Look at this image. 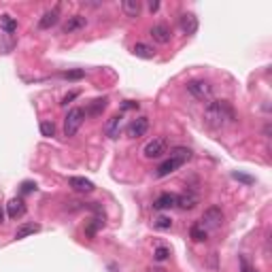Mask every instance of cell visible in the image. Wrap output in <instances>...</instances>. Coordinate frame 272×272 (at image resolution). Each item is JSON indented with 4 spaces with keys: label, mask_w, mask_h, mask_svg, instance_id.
<instances>
[{
    "label": "cell",
    "mask_w": 272,
    "mask_h": 272,
    "mask_svg": "<svg viewBox=\"0 0 272 272\" xmlns=\"http://www.w3.org/2000/svg\"><path fill=\"white\" fill-rule=\"evenodd\" d=\"M236 113L228 100H209L204 107V124L213 130H221V128L234 124Z\"/></svg>",
    "instance_id": "cell-1"
},
{
    "label": "cell",
    "mask_w": 272,
    "mask_h": 272,
    "mask_svg": "<svg viewBox=\"0 0 272 272\" xmlns=\"http://www.w3.org/2000/svg\"><path fill=\"white\" fill-rule=\"evenodd\" d=\"M83 121H85V111L79 107L70 109V111L66 113V117H64V134L66 136H75L77 132L81 130Z\"/></svg>",
    "instance_id": "cell-2"
},
{
    "label": "cell",
    "mask_w": 272,
    "mask_h": 272,
    "mask_svg": "<svg viewBox=\"0 0 272 272\" xmlns=\"http://www.w3.org/2000/svg\"><path fill=\"white\" fill-rule=\"evenodd\" d=\"M187 92H190L196 100H202V102H209L213 100V85L204 79H191L187 81Z\"/></svg>",
    "instance_id": "cell-3"
},
{
    "label": "cell",
    "mask_w": 272,
    "mask_h": 272,
    "mask_svg": "<svg viewBox=\"0 0 272 272\" xmlns=\"http://www.w3.org/2000/svg\"><path fill=\"white\" fill-rule=\"evenodd\" d=\"M223 211L219 209V206H211V209H206L204 211V215H202V228L209 232V230H217V228H221V223H223Z\"/></svg>",
    "instance_id": "cell-4"
},
{
    "label": "cell",
    "mask_w": 272,
    "mask_h": 272,
    "mask_svg": "<svg viewBox=\"0 0 272 272\" xmlns=\"http://www.w3.org/2000/svg\"><path fill=\"white\" fill-rule=\"evenodd\" d=\"M166 149H168V142H166V138L160 136V138H153L147 142L145 149H142V155H145L147 160H158L166 153Z\"/></svg>",
    "instance_id": "cell-5"
},
{
    "label": "cell",
    "mask_w": 272,
    "mask_h": 272,
    "mask_svg": "<svg viewBox=\"0 0 272 272\" xmlns=\"http://www.w3.org/2000/svg\"><path fill=\"white\" fill-rule=\"evenodd\" d=\"M183 164H185L183 160L172 158V155H170V158H168L166 162H162V164L158 166V170H155V174H158L160 179H164V177H168V174H172L174 170H179V168L183 166Z\"/></svg>",
    "instance_id": "cell-6"
},
{
    "label": "cell",
    "mask_w": 272,
    "mask_h": 272,
    "mask_svg": "<svg viewBox=\"0 0 272 272\" xmlns=\"http://www.w3.org/2000/svg\"><path fill=\"white\" fill-rule=\"evenodd\" d=\"M149 130V119L147 117H136L130 121V126H128V136L130 138H140V136H145Z\"/></svg>",
    "instance_id": "cell-7"
},
{
    "label": "cell",
    "mask_w": 272,
    "mask_h": 272,
    "mask_svg": "<svg viewBox=\"0 0 272 272\" xmlns=\"http://www.w3.org/2000/svg\"><path fill=\"white\" fill-rule=\"evenodd\" d=\"M149 34H151V38L155 43H160V45H166V43H170V38H172V32L170 28H168L166 24H155L151 30H149Z\"/></svg>",
    "instance_id": "cell-8"
},
{
    "label": "cell",
    "mask_w": 272,
    "mask_h": 272,
    "mask_svg": "<svg viewBox=\"0 0 272 272\" xmlns=\"http://www.w3.org/2000/svg\"><path fill=\"white\" fill-rule=\"evenodd\" d=\"M57 22H60V9L54 6V9L47 11L41 19H38V28H41V30H49V28H54Z\"/></svg>",
    "instance_id": "cell-9"
},
{
    "label": "cell",
    "mask_w": 272,
    "mask_h": 272,
    "mask_svg": "<svg viewBox=\"0 0 272 272\" xmlns=\"http://www.w3.org/2000/svg\"><path fill=\"white\" fill-rule=\"evenodd\" d=\"M179 26L185 34H193V32L198 30V17L193 15V13H183V15L179 17Z\"/></svg>",
    "instance_id": "cell-10"
},
{
    "label": "cell",
    "mask_w": 272,
    "mask_h": 272,
    "mask_svg": "<svg viewBox=\"0 0 272 272\" xmlns=\"http://www.w3.org/2000/svg\"><path fill=\"white\" fill-rule=\"evenodd\" d=\"M85 26H87L85 17H83V15H73V17H68V22L62 26V32H64V34H73V32L85 28Z\"/></svg>",
    "instance_id": "cell-11"
},
{
    "label": "cell",
    "mask_w": 272,
    "mask_h": 272,
    "mask_svg": "<svg viewBox=\"0 0 272 272\" xmlns=\"http://www.w3.org/2000/svg\"><path fill=\"white\" fill-rule=\"evenodd\" d=\"M6 213H9L11 219H19L26 215V202L22 198H13L9 200V204H6Z\"/></svg>",
    "instance_id": "cell-12"
},
{
    "label": "cell",
    "mask_w": 272,
    "mask_h": 272,
    "mask_svg": "<svg viewBox=\"0 0 272 272\" xmlns=\"http://www.w3.org/2000/svg\"><path fill=\"white\" fill-rule=\"evenodd\" d=\"M68 185L73 187L75 191H81V193L94 191V183H92L89 179H85V177H70V179H68Z\"/></svg>",
    "instance_id": "cell-13"
},
{
    "label": "cell",
    "mask_w": 272,
    "mask_h": 272,
    "mask_svg": "<svg viewBox=\"0 0 272 272\" xmlns=\"http://www.w3.org/2000/svg\"><path fill=\"white\" fill-rule=\"evenodd\" d=\"M177 206V193H160L158 200L153 202V209L155 211H164V209H172Z\"/></svg>",
    "instance_id": "cell-14"
},
{
    "label": "cell",
    "mask_w": 272,
    "mask_h": 272,
    "mask_svg": "<svg viewBox=\"0 0 272 272\" xmlns=\"http://www.w3.org/2000/svg\"><path fill=\"white\" fill-rule=\"evenodd\" d=\"M121 119H124L121 115H113V117L107 121L105 132H107L109 138H117V136H119V132H121Z\"/></svg>",
    "instance_id": "cell-15"
},
{
    "label": "cell",
    "mask_w": 272,
    "mask_h": 272,
    "mask_svg": "<svg viewBox=\"0 0 272 272\" xmlns=\"http://www.w3.org/2000/svg\"><path fill=\"white\" fill-rule=\"evenodd\" d=\"M140 9H142L140 0H124V2H121V11L126 13V17H138Z\"/></svg>",
    "instance_id": "cell-16"
},
{
    "label": "cell",
    "mask_w": 272,
    "mask_h": 272,
    "mask_svg": "<svg viewBox=\"0 0 272 272\" xmlns=\"http://www.w3.org/2000/svg\"><path fill=\"white\" fill-rule=\"evenodd\" d=\"M196 204H198L196 193H183V196H177V206L181 211H191Z\"/></svg>",
    "instance_id": "cell-17"
},
{
    "label": "cell",
    "mask_w": 272,
    "mask_h": 272,
    "mask_svg": "<svg viewBox=\"0 0 272 272\" xmlns=\"http://www.w3.org/2000/svg\"><path fill=\"white\" fill-rule=\"evenodd\" d=\"M107 105H109V100H107V98H96V100H92V102L87 105L85 115H94V117H96V115H100L102 111H105Z\"/></svg>",
    "instance_id": "cell-18"
},
{
    "label": "cell",
    "mask_w": 272,
    "mask_h": 272,
    "mask_svg": "<svg viewBox=\"0 0 272 272\" xmlns=\"http://www.w3.org/2000/svg\"><path fill=\"white\" fill-rule=\"evenodd\" d=\"M38 230H41V225H38V223H24V225H19V228H17L15 238H17V241H22V238L30 236V234H36Z\"/></svg>",
    "instance_id": "cell-19"
},
{
    "label": "cell",
    "mask_w": 272,
    "mask_h": 272,
    "mask_svg": "<svg viewBox=\"0 0 272 272\" xmlns=\"http://www.w3.org/2000/svg\"><path fill=\"white\" fill-rule=\"evenodd\" d=\"M132 51H134L136 57H142V60H151V57L155 55V51L149 47V45H145V43H136Z\"/></svg>",
    "instance_id": "cell-20"
},
{
    "label": "cell",
    "mask_w": 272,
    "mask_h": 272,
    "mask_svg": "<svg viewBox=\"0 0 272 272\" xmlns=\"http://www.w3.org/2000/svg\"><path fill=\"white\" fill-rule=\"evenodd\" d=\"M190 236H191V241H196V243H202L206 241V236H209V232H206L202 228V223H193L191 228H190Z\"/></svg>",
    "instance_id": "cell-21"
},
{
    "label": "cell",
    "mask_w": 272,
    "mask_h": 272,
    "mask_svg": "<svg viewBox=\"0 0 272 272\" xmlns=\"http://www.w3.org/2000/svg\"><path fill=\"white\" fill-rule=\"evenodd\" d=\"M0 26H2V30L6 32V34H13V32L17 30V22L11 15H6V13H4V15H0Z\"/></svg>",
    "instance_id": "cell-22"
},
{
    "label": "cell",
    "mask_w": 272,
    "mask_h": 272,
    "mask_svg": "<svg viewBox=\"0 0 272 272\" xmlns=\"http://www.w3.org/2000/svg\"><path fill=\"white\" fill-rule=\"evenodd\" d=\"M170 155H172V158H179V160L187 162L191 158V151L187 147H174V149H170Z\"/></svg>",
    "instance_id": "cell-23"
},
{
    "label": "cell",
    "mask_w": 272,
    "mask_h": 272,
    "mask_svg": "<svg viewBox=\"0 0 272 272\" xmlns=\"http://www.w3.org/2000/svg\"><path fill=\"white\" fill-rule=\"evenodd\" d=\"M64 79H68V81H77V79H83L85 77V70L83 68H77V70H66V73H62Z\"/></svg>",
    "instance_id": "cell-24"
},
{
    "label": "cell",
    "mask_w": 272,
    "mask_h": 272,
    "mask_svg": "<svg viewBox=\"0 0 272 272\" xmlns=\"http://www.w3.org/2000/svg\"><path fill=\"white\" fill-rule=\"evenodd\" d=\"M155 228H158V230H170L172 228V219L166 217V215L158 217V219H155Z\"/></svg>",
    "instance_id": "cell-25"
},
{
    "label": "cell",
    "mask_w": 272,
    "mask_h": 272,
    "mask_svg": "<svg viewBox=\"0 0 272 272\" xmlns=\"http://www.w3.org/2000/svg\"><path fill=\"white\" fill-rule=\"evenodd\" d=\"M41 134L47 136V138H51V136L55 134V126L54 121H41Z\"/></svg>",
    "instance_id": "cell-26"
},
{
    "label": "cell",
    "mask_w": 272,
    "mask_h": 272,
    "mask_svg": "<svg viewBox=\"0 0 272 272\" xmlns=\"http://www.w3.org/2000/svg\"><path fill=\"white\" fill-rule=\"evenodd\" d=\"M153 257L158 262H164V260H168V257H170V249H168V247H158V249L153 251Z\"/></svg>",
    "instance_id": "cell-27"
},
{
    "label": "cell",
    "mask_w": 272,
    "mask_h": 272,
    "mask_svg": "<svg viewBox=\"0 0 272 272\" xmlns=\"http://www.w3.org/2000/svg\"><path fill=\"white\" fill-rule=\"evenodd\" d=\"M232 177H234L236 181H241V183H245V185H253L255 183L253 177H249V174H243V172H234Z\"/></svg>",
    "instance_id": "cell-28"
},
{
    "label": "cell",
    "mask_w": 272,
    "mask_h": 272,
    "mask_svg": "<svg viewBox=\"0 0 272 272\" xmlns=\"http://www.w3.org/2000/svg\"><path fill=\"white\" fill-rule=\"evenodd\" d=\"M241 272H260V270L251 266V264H249V260H247V257H245V255H241Z\"/></svg>",
    "instance_id": "cell-29"
},
{
    "label": "cell",
    "mask_w": 272,
    "mask_h": 272,
    "mask_svg": "<svg viewBox=\"0 0 272 272\" xmlns=\"http://www.w3.org/2000/svg\"><path fill=\"white\" fill-rule=\"evenodd\" d=\"M36 190V183H32V181H24L22 183V193H30Z\"/></svg>",
    "instance_id": "cell-30"
},
{
    "label": "cell",
    "mask_w": 272,
    "mask_h": 272,
    "mask_svg": "<svg viewBox=\"0 0 272 272\" xmlns=\"http://www.w3.org/2000/svg\"><path fill=\"white\" fill-rule=\"evenodd\" d=\"M77 96H79V92H70V94H66V96H64V98H62V105L66 107L68 102H73V100L77 98Z\"/></svg>",
    "instance_id": "cell-31"
},
{
    "label": "cell",
    "mask_w": 272,
    "mask_h": 272,
    "mask_svg": "<svg viewBox=\"0 0 272 272\" xmlns=\"http://www.w3.org/2000/svg\"><path fill=\"white\" fill-rule=\"evenodd\" d=\"M158 9H160V2H158V0H155V2H149V11H151V13H155Z\"/></svg>",
    "instance_id": "cell-32"
},
{
    "label": "cell",
    "mask_w": 272,
    "mask_h": 272,
    "mask_svg": "<svg viewBox=\"0 0 272 272\" xmlns=\"http://www.w3.org/2000/svg\"><path fill=\"white\" fill-rule=\"evenodd\" d=\"M147 272H166V270H164V268H160V266H151Z\"/></svg>",
    "instance_id": "cell-33"
},
{
    "label": "cell",
    "mask_w": 272,
    "mask_h": 272,
    "mask_svg": "<svg viewBox=\"0 0 272 272\" xmlns=\"http://www.w3.org/2000/svg\"><path fill=\"white\" fill-rule=\"evenodd\" d=\"M134 107H136V109H138V105H134V102H130V100H128V102H126V105H124V109H134Z\"/></svg>",
    "instance_id": "cell-34"
},
{
    "label": "cell",
    "mask_w": 272,
    "mask_h": 272,
    "mask_svg": "<svg viewBox=\"0 0 272 272\" xmlns=\"http://www.w3.org/2000/svg\"><path fill=\"white\" fill-rule=\"evenodd\" d=\"M109 270H111V272H117V266H115V264H111V266H109Z\"/></svg>",
    "instance_id": "cell-35"
},
{
    "label": "cell",
    "mask_w": 272,
    "mask_h": 272,
    "mask_svg": "<svg viewBox=\"0 0 272 272\" xmlns=\"http://www.w3.org/2000/svg\"><path fill=\"white\" fill-rule=\"evenodd\" d=\"M2 219H4V215H2V209H0V223H2Z\"/></svg>",
    "instance_id": "cell-36"
}]
</instances>
